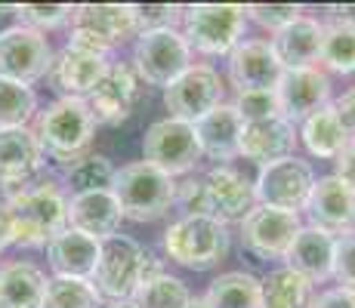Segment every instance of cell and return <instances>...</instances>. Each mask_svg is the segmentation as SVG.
<instances>
[{
  "instance_id": "cell-1",
  "label": "cell",
  "mask_w": 355,
  "mask_h": 308,
  "mask_svg": "<svg viewBox=\"0 0 355 308\" xmlns=\"http://www.w3.org/2000/svg\"><path fill=\"white\" fill-rule=\"evenodd\" d=\"M3 213L12 244L19 246H46L68 228V201L53 179H37L12 191Z\"/></svg>"
},
{
  "instance_id": "cell-2",
  "label": "cell",
  "mask_w": 355,
  "mask_h": 308,
  "mask_svg": "<svg viewBox=\"0 0 355 308\" xmlns=\"http://www.w3.org/2000/svg\"><path fill=\"white\" fill-rule=\"evenodd\" d=\"M176 201L186 216H210L216 222H244L257 207L254 185L232 167H214L201 179H186L176 185Z\"/></svg>"
},
{
  "instance_id": "cell-3",
  "label": "cell",
  "mask_w": 355,
  "mask_h": 308,
  "mask_svg": "<svg viewBox=\"0 0 355 308\" xmlns=\"http://www.w3.org/2000/svg\"><path fill=\"white\" fill-rule=\"evenodd\" d=\"M34 136H37L44 154H50L62 167L78 161L80 154H87L93 136H96V120H93L87 99L59 96L56 102H50L34 118Z\"/></svg>"
},
{
  "instance_id": "cell-4",
  "label": "cell",
  "mask_w": 355,
  "mask_h": 308,
  "mask_svg": "<svg viewBox=\"0 0 355 308\" xmlns=\"http://www.w3.org/2000/svg\"><path fill=\"white\" fill-rule=\"evenodd\" d=\"M108 191L118 201L121 216L130 219V222H155L176 201V182L170 176H164L161 170L148 167L146 161L114 170Z\"/></svg>"
},
{
  "instance_id": "cell-5",
  "label": "cell",
  "mask_w": 355,
  "mask_h": 308,
  "mask_svg": "<svg viewBox=\"0 0 355 308\" xmlns=\"http://www.w3.org/2000/svg\"><path fill=\"white\" fill-rule=\"evenodd\" d=\"M164 253L182 269L207 271L229 256V231L210 216H182L164 231Z\"/></svg>"
},
{
  "instance_id": "cell-6",
  "label": "cell",
  "mask_w": 355,
  "mask_h": 308,
  "mask_svg": "<svg viewBox=\"0 0 355 308\" xmlns=\"http://www.w3.org/2000/svg\"><path fill=\"white\" fill-rule=\"evenodd\" d=\"M248 12L238 3H195L182 10V37L204 56H223L241 44Z\"/></svg>"
},
{
  "instance_id": "cell-7",
  "label": "cell",
  "mask_w": 355,
  "mask_h": 308,
  "mask_svg": "<svg viewBox=\"0 0 355 308\" xmlns=\"http://www.w3.org/2000/svg\"><path fill=\"white\" fill-rule=\"evenodd\" d=\"M142 262H146V250L133 237L112 235L105 241H99V262L90 278L99 299L130 302L142 284Z\"/></svg>"
},
{
  "instance_id": "cell-8",
  "label": "cell",
  "mask_w": 355,
  "mask_h": 308,
  "mask_svg": "<svg viewBox=\"0 0 355 308\" xmlns=\"http://www.w3.org/2000/svg\"><path fill=\"white\" fill-rule=\"evenodd\" d=\"M136 37L133 10L121 3H84L71 12V37L68 44L78 50L108 56L114 46Z\"/></svg>"
},
{
  "instance_id": "cell-9",
  "label": "cell",
  "mask_w": 355,
  "mask_h": 308,
  "mask_svg": "<svg viewBox=\"0 0 355 308\" xmlns=\"http://www.w3.org/2000/svg\"><path fill=\"white\" fill-rule=\"evenodd\" d=\"M133 68L142 84L164 87L167 90L182 71L192 68V46L186 44V37L176 28L146 31L136 37Z\"/></svg>"
},
{
  "instance_id": "cell-10",
  "label": "cell",
  "mask_w": 355,
  "mask_h": 308,
  "mask_svg": "<svg viewBox=\"0 0 355 308\" xmlns=\"http://www.w3.org/2000/svg\"><path fill=\"white\" fill-rule=\"evenodd\" d=\"M142 154L146 163L155 170H161L164 176H186L195 170V163L201 161V145H198V136L192 123H182L173 118L155 120L146 129V139H142Z\"/></svg>"
},
{
  "instance_id": "cell-11",
  "label": "cell",
  "mask_w": 355,
  "mask_h": 308,
  "mask_svg": "<svg viewBox=\"0 0 355 308\" xmlns=\"http://www.w3.org/2000/svg\"><path fill=\"white\" fill-rule=\"evenodd\" d=\"M315 185V173L306 161L300 157H284V161L266 163L259 167V179L254 185L259 207L284 210V213H297L306 210V201Z\"/></svg>"
},
{
  "instance_id": "cell-12",
  "label": "cell",
  "mask_w": 355,
  "mask_h": 308,
  "mask_svg": "<svg viewBox=\"0 0 355 308\" xmlns=\"http://www.w3.org/2000/svg\"><path fill=\"white\" fill-rule=\"evenodd\" d=\"M53 65V46L46 34L12 25L0 31V78L16 80V84H34L46 78Z\"/></svg>"
},
{
  "instance_id": "cell-13",
  "label": "cell",
  "mask_w": 355,
  "mask_h": 308,
  "mask_svg": "<svg viewBox=\"0 0 355 308\" xmlns=\"http://www.w3.org/2000/svg\"><path fill=\"white\" fill-rule=\"evenodd\" d=\"M223 80L210 65H192L164 90V108L173 120L198 123L204 114L223 105Z\"/></svg>"
},
{
  "instance_id": "cell-14",
  "label": "cell",
  "mask_w": 355,
  "mask_h": 308,
  "mask_svg": "<svg viewBox=\"0 0 355 308\" xmlns=\"http://www.w3.org/2000/svg\"><path fill=\"white\" fill-rule=\"evenodd\" d=\"M300 228H303V222L297 213H284V210L257 203L241 222V246L254 253L257 259H266V262L269 259H288Z\"/></svg>"
},
{
  "instance_id": "cell-15",
  "label": "cell",
  "mask_w": 355,
  "mask_h": 308,
  "mask_svg": "<svg viewBox=\"0 0 355 308\" xmlns=\"http://www.w3.org/2000/svg\"><path fill=\"white\" fill-rule=\"evenodd\" d=\"M142 96V80L130 62H108L105 78L96 84V90L87 96L90 114L96 127H118L133 114L136 102Z\"/></svg>"
},
{
  "instance_id": "cell-16",
  "label": "cell",
  "mask_w": 355,
  "mask_h": 308,
  "mask_svg": "<svg viewBox=\"0 0 355 308\" xmlns=\"http://www.w3.org/2000/svg\"><path fill=\"white\" fill-rule=\"evenodd\" d=\"M284 65L278 62L269 40H241L229 53V80L238 93L278 90Z\"/></svg>"
},
{
  "instance_id": "cell-17",
  "label": "cell",
  "mask_w": 355,
  "mask_h": 308,
  "mask_svg": "<svg viewBox=\"0 0 355 308\" xmlns=\"http://www.w3.org/2000/svg\"><path fill=\"white\" fill-rule=\"evenodd\" d=\"M306 213L315 228H324L334 237L343 235V231L355 228V191L337 176H322L312 185Z\"/></svg>"
},
{
  "instance_id": "cell-18",
  "label": "cell",
  "mask_w": 355,
  "mask_h": 308,
  "mask_svg": "<svg viewBox=\"0 0 355 308\" xmlns=\"http://www.w3.org/2000/svg\"><path fill=\"white\" fill-rule=\"evenodd\" d=\"M108 71V59L96 56V53L78 50V46L65 44L59 56H53L50 65V80L53 90H59L65 99H87L96 84L105 78Z\"/></svg>"
},
{
  "instance_id": "cell-19",
  "label": "cell",
  "mask_w": 355,
  "mask_h": 308,
  "mask_svg": "<svg viewBox=\"0 0 355 308\" xmlns=\"http://www.w3.org/2000/svg\"><path fill=\"white\" fill-rule=\"evenodd\" d=\"M278 99H282V114L291 123L306 120L309 114L331 105V78H327L322 68L284 71L282 84H278Z\"/></svg>"
},
{
  "instance_id": "cell-20",
  "label": "cell",
  "mask_w": 355,
  "mask_h": 308,
  "mask_svg": "<svg viewBox=\"0 0 355 308\" xmlns=\"http://www.w3.org/2000/svg\"><path fill=\"white\" fill-rule=\"evenodd\" d=\"M44 170V148L28 127L0 129V185L22 188Z\"/></svg>"
},
{
  "instance_id": "cell-21",
  "label": "cell",
  "mask_w": 355,
  "mask_h": 308,
  "mask_svg": "<svg viewBox=\"0 0 355 308\" xmlns=\"http://www.w3.org/2000/svg\"><path fill=\"white\" fill-rule=\"evenodd\" d=\"M293 148H297V129H293V123L288 118H269V120L244 123L238 152L248 157V161L266 167V163L293 157Z\"/></svg>"
},
{
  "instance_id": "cell-22",
  "label": "cell",
  "mask_w": 355,
  "mask_h": 308,
  "mask_svg": "<svg viewBox=\"0 0 355 308\" xmlns=\"http://www.w3.org/2000/svg\"><path fill=\"white\" fill-rule=\"evenodd\" d=\"M121 219L124 216H121V207L112 191H87V194H74L68 201V228L80 231L93 241L118 235Z\"/></svg>"
},
{
  "instance_id": "cell-23",
  "label": "cell",
  "mask_w": 355,
  "mask_h": 308,
  "mask_svg": "<svg viewBox=\"0 0 355 308\" xmlns=\"http://www.w3.org/2000/svg\"><path fill=\"white\" fill-rule=\"evenodd\" d=\"M322 37H324V25L318 19L300 16L297 22H291L288 28L275 34L272 50L284 65V71L318 68V62H322Z\"/></svg>"
},
{
  "instance_id": "cell-24",
  "label": "cell",
  "mask_w": 355,
  "mask_h": 308,
  "mask_svg": "<svg viewBox=\"0 0 355 308\" xmlns=\"http://www.w3.org/2000/svg\"><path fill=\"white\" fill-rule=\"evenodd\" d=\"M195 127L198 145H201V154L210 157V161H220V167H226V161L238 157V145H241V129L244 120L238 118V111L232 105L223 102L220 108H214L210 114H204Z\"/></svg>"
},
{
  "instance_id": "cell-25",
  "label": "cell",
  "mask_w": 355,
  "mask_h": 308,
  "mask_svg": "<svg viewBox=\"0 0 355 308\" xmlns=\"http://www.w3.org/2000/svg\"><path fill=\"white\" fill-rule=\"evenodd\" d=\"M46 259L56 278L68 280H90L99 262V241L80 235L74 228H65L46 244Z\"/></svg>"
},
{
  "instance_id": "cell-26",
  "label": "cell",
  "mask_w": 355,
  "mask_h": 308,
  "mask_svg": "<svg viewBox=\"0 0 355 308\" xmlns=\"http://www.w3.org/2000/svg\"><path fill=\"white\" fill-rule=\"evenodd\" d=\"M288 269L300 271L312 284H324L334 275V235L315 225H303L288 253Z\"/></svg>"
},
{
  "instance_id": "cell-27",
  "label": "cell",
  "mask_w": 355,
  "mask_h": 308,
  "mask_svg": "<svg viewBox=\"0 0 355 308\" xmlns=\"http://www.w3.org/2000/svg\"><path fill=\"white\" fill-rule=\"evenodd\" d=\"M46 275L31 262L0 269V308H44Z\"/></svg>"
},
{
  "instance_id": "cell-28",
  "label": "cell",
  "mask_w": 355,
  "mask_h": 308,
  "mask_svg": "<svg viewBox=\"0 0 355 308\" xmlns=\"http://www.w3.org/2000/svg\"><path fill=\"white\" fill-rule=\"evenodd\" d=\"M300 136H303V145L309 148V154L324 157V161H334V157L346 148V142H349V136H346L334 105H324L322 111L309 114V118L303 120Z\"/></svg>"
},
{
  "instance_id": "cell-29",
  "label": "cell",
  "mask_w": 355,
  "mask_h": 308,
  "mask_svg": "<svg viewBox=\"0 0 355 308\" xmlns=\"http://www.w3.org/2000/svg\"><path fill=\"white\" fill-rule=\"evenodd\" d=\"M263 308H309L312 305V280L293 269H275L259 280Z\"/></svg>"
},
{
  "instance_id": "cell-30",
  "label": "cell",
  "mask_w": 355,
  "mask_h": 308,
  "mask_svg": "<svg viewBox=\"0 0 355 308\" xmlns=\"http://www.w3.org/2000/svg\"><path fill=\"white\" fill-rule=\"evenodd\" d=\"M204 299L210 308H263L259 278H254L250 271H226L214 278Z\"/></svg>"
},
{
  "instance_id": "cell-31",
  "label": "cell",
  "mask_w": 355,
  "mask_h": 308,
  "mask_svg": "<svg viewBox=\"0 0 355 308\" xmlns=\"http://www.w3.org/2000/svg\"><path fill=\"white\" fill-rule=\"evenodd\" d=\"M34 114H37V96L31 87L0 78V129L28 127Z\"/></svg>"
},
{
  "instance_id": "cell-32",
  "label": "cell",
  "mask_w": 355,
  "mask_h": 308,
  "mask_svg": "<svg viewBox=\"0 0 355 308\" xmlns=\"http://www.w3.org/2000/svg\"><path fill=\"white\" fill-rule=\"evenodd\" d=\"M114 179V167L108 157L102 154H80L65 167V182L74 188V194H87V191H108Z\"/></svg>"
},
{
  "instance_id": "cell-33",
  "label": "cell",
  "mask_w": 355,
  "mask_h": 308,
  "mask_svg": "<svg viewBox=\"0 0 355 308\" xmlns=\"http://www.w3.org/2000/svg\"><path fill=\"white\" fill-rule=\"evenodd\" d=\"M136 308H186L192 302V293L180 278L158 275L155 280L142 284L130 299Z\"/></svg>"
},
{
  "instance_id": "cell-34",
  "label": "cell",
  "mask_w": 355,
  "mask_h": 308,
  "mask_svg": "<svg viewBox=\"0 0 355 308\" xmlns=\"http://www.w3.org/2000/svg\"><path fill=\"white\" fill-rule=\"evenodd\" d=\"M322 65H327L337 74L355 71V28L343 22L324 25L322 37Z\"/></svg>"
},
{
  "instance_id": "cell-35",
  "label": "cell",
  "mask_w": 355,
  "mask_h": 308,
  "mask_svg": "<svg viewBox=\"0 0 355 308\" xmlns=\"http://www.w3.org/2000/svg\"><path fill=\"white\" fill-rule=\"evenodd\" d=\"M44 308H102V299L90 280L53 278L46 284Z\"/></svg>"
},
{
  "instance_id": "cell-36",
  "label": "cell",
  "mask_w": 355,
  "mask_h": 308,
  "mask_svg": "<svg viewBox=\"0 0 355 308\" xmlns=\"http://www.w3.org/2000/svg\"><path fill=\"white\" fill-rule=\"evenodd\" d=\"M232 108L238 111V118L244 123L254 120H269V118H284L282 114V99L278 90H254V93H238Z\"/></svg>"
},
{
  "instance_id": "cell-37",
  "label": "cell",
  "mask_w": 355,
  "mask_h": 308,
  "mask_svg": "<svg viewBox=\"0 0 355 308\" xmlns=\"http://www.w3.org/2000/svg\"><path fill=\"white\" fill-rule=\"evenodd\" d=\"M19 16V22L25 25V28H34L44 34L46 28H59V25L71 22V12L74 6L68 3H19L12 6Z\"/></svg>"
},
{
  "instance_id": "cell-38",
  "label": "cell",
  "mask_w": 355,
  "mask_h": 308,
  "mask_svg": "<svg viewBox=\"0 0 355 308\" xmlns=\"http://www.w3.org/2000/svg\"><path fill=\"white\" fill-rule=\"evenodd\" d=\"M133 25H136V37L146 31H161V28H173L182 19V6L176 3H133Z\"/></svg>"
},
{
  "instance_id": "cell-39",
  "label": "cell",
  "mask_w": 355,
  "mask_h": 308,
  "mask_svg": "<svg viewBox=\"0 0 355 308\" xmlns=\"http://www.w3.org/2000/svg\"><path fill=\"white\" fill-rule=\"evenodd\" d=\"M334 280L355 293V228L334 237Z\"/></svg>"
},
{
  "instance_id": "cell-40",
  "label": "cell",
  "mask_w": 355,
  "mask_h": 308,
  "mask_svg": "<svg viewBox=\"0 0 355 308\" xmlns=\"http://www.w3.org/2000/svg\"><path fill=\"white\" fill-rule=\"evenodd\" d=\"M244 12H248V19H254L257 25L278 34L282 28H288L291 22H297L303 10L293 3H254V6H244Z\"/></svg>"
},
{
  "instance_id": "cell-41",
  "label": "cell",
  "mask_w": 355,
  "mask_h": 308,
  "mask_svg": "<svg viewBox=\"0 0 355 308\" xmlns=\"http://www.w3.org/2000/svg\"><path fill=\"white\" fill-rule=\"evenodd\" d=\"M309 308H355V293L343 290V287H334V290L318 293Z\"/></svg>"
},
{
  "instance_id": "cell-42",
  "label": "cell",
  "mask_w": 355,
  "mask_h": 308,
  "mask_svg": "<svg viewBox=\"0 0 355 308\" xmlns=\"http://www.w3.org/2000/svg\"><path fill=\"white\" fill-rule=\"evenodd\" d=\"M334 163H337V173H334V176H337V179H343L355 191V139L346 142V148L334 157Z\"/></svg>"
},
{
  "instance_id": "cell-43",
  "label": "cell",
  "mask_w": 355,
  "mask_h": 308,
  "mask_svg": "<svg viewBox=\"0 0 355 308\" xmlns=\"http://www.w3.org/2000/svg\"><path fill=\"white\" fill-rule=\"evenodd\" d=\"M334 111H337L340 123H343L346 136L355 139V90H346L343 96H340V99L334 102Z\"/></svg>"
},
{
  "instance_id": "cell-44",
  "label": "cell",
  "mask_w": 355,
  "mask_h": 308,
  "mask_svg": "<svg viewBox=\"0 0 355 308\" xmlns=\"http://www.w3.org/2000/svg\"><path fill=\"white\" fill-rule=\"evenodd\" d=\"M331 12H334V22H343L355 28V6H331Z\"/></svg>"
},
{
  "instance_id": "cell-45",
  "label": "cell",
  "mask_w": 355,
  "mask_h": 308,
  "mask_svg": "<svg viewBox=\"0 0 355 308\" xmlns=\"http://www.w3.org/2000/svg\"><path fill=\"white\" fill-rule=\"evenodd\" d=\"M12 244V231H10V222H6V213L0 210V253Z\"/></svg>"
},
{
  "instance_id": "cell-46",
  "label": "cell",
  "mask_w": 355,
  "mask_h": 308,
  "mask_svg": "<svg viewBox=\"0 0 355 308\" xmlns=\"http://www.w3.org/2000/svg\"><path fill=\"white\" fill-rule=\"evenodd\" d=\"M186 308H210V305H207V299H204V296H195V299H192V302H189Z\"/></svg>"
},
{
  "instance_id": "cell-47",
  "label": "cell",
  "mask_w": 355,
  "mask_h": 308,
  "mask_svg": "<svg viewBox=\"0 0 355 308\" xmlns=\"http://www.w3.org/2000/svg\"><path fill=\"white\" fill-rule=\"evenodd\" d=\"M108 308H136V305H133V302H112Z\"/></svg>"
},
{
  "instance_id": "cell-48",
  "label": "cell",
  "mask_w": 355,
  "mask_h": 308,
  "mask_svg": "<svg viewBox=\"0 0 355 308\" xmlns=\"http://www.w3.org/2000/svg\"><path fill=\"white\" fill-rule=\"evenodd\" d=\"M6 10H10V6H0V16H3V12H6Z\"/></svg>"
}]
</instances>
